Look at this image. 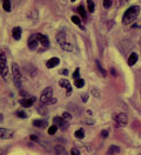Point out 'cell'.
Returning a JSON list of instances; mask_svg holds the SVG:
<instances>
[{
  "mask_svg": "<svg viewBox=\"0 0 141 155\" xmlns=\"http://www.w3.org/2000/svg\"><path fill=\"white\" fill-rule=\"evenodd\" d=\"M139 13H140V6H138V5L131 6L128 10L125 12V14L122 17V24L123 25H128V24L133 22L139 17Z\"/></svg>",
  "mask_w": 141,
  "mask_h": 155,
  "instance_id": "6da1fadb",
  "label": "cell"
},
{
  "mask_svg": "<svg viewBox=\"0 0 141 155\" xmlns=\"http://www.w3.org/2000/svg\"><path fill=\"white\" fill-rule=\"evenodd\" d=\"M0 74L1 77L4 78V80H8V67H7V59H6V55L5 53L0 49Z\"/></svg>",
  "mask_w": 141,
  "mask_h": 155,
  "instance_id": "7a4b0ae2",
  "label": "cell"
},
{
  "mask_svg": "<svg viewBox=\"0 0 141 155\" xmlns=\"http://www.w3.org/2000/svg\"><path fill=\"white\" fill-rule=\"evenodd\" d=\"M12 73H13V80L15 86L18 87V89H21L22 87V74L18 64H13L12 65Z\"/></svg>",
  "mask_w": 141,
  "mask_h": 155,
  "instance_id": "3957f363",
  "label": "cell"
},
{
  "mask_svg": "<svg viewBox=\"0 0 141 155\" xmlns=\"http://www.w3.org/2000/svg\"><path fill=\"white\" fill-rule=\"evenodd\" d=\"M52 97H53V89H52V87H46L42 91V93H41V97H40L41 105H47V104H50L51 100L53 99Z\"/></svg>",
  "mask_w": 141,
  "mask_h": 155,
  "instance_id": "277c9868",
  "label": "cell"
},
{
  "mask_svg": "<svg viewBox=\"0 0 141 155\" xmlns=\"http://www.w3.org/2000/svg\"><path fill=\"white\" fill-rule=\"evenodd\" d=\"M35 38L38 39L39 45H40V48L42 52L46 51V49L50 47V40H48V38L46 35H44L41 33H35Z\"/></svg>",
  "mask_w": 141,
  "mask_h": 155,
  "instance_id": "5b68a950",
  "label": "cell"
},
{
  "mask_svg": "<svg viewBox=\"0 0 141 155\" xmlns=\"http://www.w3.org/2000/svg\"><path fill=\"white\" fill-rule=\"evenodd\" d=\"M53 122H54V125L58 127V128H60L61 130H66L67 129V121L66 120H64L61 116H57V117H54L53 119Z\"/></svg>",
  "mask_w": 141,
  "mask_h": 155,
  "instance_id": "8992f818",
  "label": "cell"
},
{
  "mask_svg": "<svg viewBox=\"0 0 141 155\" xmlns=\"http://www.w3.org/2000/svg\"><path fill=\"white\" fill-rule=\"evenodd\" d=\"M114 119H115V121H116V126H120V127H123L127 125V122H128V117L127 115L125 114V113H120V114H118V115L114 116Z\"/></svg>",
  "mask_w": 141,
  "mask_h": 155,
  "instance_id": "52a82bcc",
  "label": "cell"
},
{
  "mask_svg": "<svg viewBox=\"0 0 141 155\" xmlns=\"http://www.w3.org/2000/svg\"><path fill=\"white\" fill-rule=\"evenodd\" d=\"M14 136V132L7 129V128H0V139H5V140H10L13 139Z\"/></svg>",
  "mask_w": 141,
  "mask_h": 155,
  "instance_id": "ba28073f",
  "label": "cell"
},
{
  "mask_svg": "<svg viewBox=\"0 0 141 155\" xmlns=\"http://www.w3.org/2000/svg\"><path fill=\"white\" fill-rule=\"evenodd\" d=\"M27 45H28V48L32 49V51H35V49H38V47H39L40 45H39V41H38V39L35 38V34L31 35L30 38H28Z\"/></svg>",
  "mask_w": 141,
  "mask_h": 155,
  "instance_id": "9c48e42d",
  "label": "cell"
},
{
  "mask_svg": "<svg viewBox=\"0 0 141 155\" xmlns=\"http://www.w3.org/2000/svg\"><path fill=\"white\" fill-rule=\"evenodd\" d=\"M57 42L60 46H64L65 44H67V41H66V33L64 31H59L57 33Z\"/></svg>",
  "mask_w": 141,
  "mask_h": 155,
  "instance_id": "30bf717a",
  "label": "cell"
},
{
  "mask_svg": "<svg viewBox=\"0 0 141 155\" xmlns=\"http://www.w3.org/2000/svg\"><path fill=\"white\" fill-rule=\"evenodd\" d=\"M59 86L66 88V94H67V95H70V94H72V86H70V84L67 80H65V79L60 80V81H59Z\"/></svg>",
  "mask_w": 141,
  "mask_h": 155,
  "instance_id": "8fae6325",
  "label": "cell"
},
{
  "mask_svg": "<svg viewBox=\"0 0 141 155\" xmlns=\"http://www.w3.org/2000/svg\"><path fill=\"white\" fill-rule=\"evenodd\" d=\"M19 102H20L21 106L31 107L32 105H33V104H34V102H35V97H30L28 99H25V97H24V99H21Z\"/></svg>",
  "mask_w": 141,
  "mask_h": 155,
  "instance_id": "7c38bea8",
  "label": "cell"
},
{
  "mask_svg": "<svg viewBox=\"0 0 141 155\" xmlns=\"http://www.w3.org/2000/svg\"><path fill=\"white\" fill-rule=\"evenodd\" d=\"M59 64H60L59 58H52L46 62V66H47V68H54L55 66H58Z\"/></svg>",
  "mask_w": 141,
  "mask_h": 155,
  "instance_id": "4fadbf2b",
  "label": "cell"
},
{
  "mask_svg": "<svg viewBox=\"0 0 141 155\" xmlns=\"http://www.w3.org/2000/svg\"><path fill=\"white\" fill-rule=\"evenodd\" d=\"M12 37L14 40H20L21 38V28L20 27H14V28L12 29Z\"/></svg>",
  "mask_w": 141,
  "mask_h": 155,
  "instance_id": "5bb4252c",
  "label": "cell"
},
{
  "mask_svg": "<svg viewBox=\"0 0 141 155\" xmlns=\"http://www.w3.org/2000/svg\"><path fill=\"white\" fill-rule=\"evenodd\" d=\"M136 61H138V54L136 53H132L131 55H130V58H128V65L130 66H134L136 64Z\"/></svg>",
  "mask_w": 141,
  "mask_h": 155,
  "instance_id": "9a60e30c",
  "label": "cell"
},
{
  "mask_svg": "<svg viewBox=\"0 0 141 155\" xmlns=\"http://www.w3.org/2000/svg\"><path fill=\"white\" fill-rule=\"evenodd\" d=\"M120 153V148L118 146H111L108 148V155H118Z\"/></svg>",
  "mask_w": 141,
  "mask_h": 155,
  "instance_id": "2e32d148",
  "label": "cell"
},
{
  "mask_svg": "<svg viewBox=\"0 0 141 155\" xmlns=\"http://www.w3.org/2000/svg\"><path fill=\"white\" fill-rule=\"evenodd\" d=\"M33 126L38 127V128H45V127L47 126V122L42 121V120H34L33 121Z\"/></svg>",
  "mask_w": 141,
  "mask_h": 155,
  "instance_id": "e0dca14e",
  "label": "cell"
},
{
  "mask_svg": "<svg viewBox=\"0 0 141 155\" xmlns=\"http://www.w3.org/2000/svg\"><path fill=\"white\" fill-rule=\"evenodd\" d=\"M72 21H73V22H74L75 25H78L79 27H81L82 29H85V28H84V26H82V22H81V19L79 18V17H78V15H73V17H72Z\"/></svg>",
  "mask_w": 141,
  "mask_h": 155,
  "instance_id": "ac0fdd59",
  "label": "cell"
},
{
  "mask_svg": "<svg viewBox=\"0 0 141 155\" xmlns=\"http://www.w3.org/2000/svg\"><path fill=\"white\" fill-rule=\"evenodd\" d=\"M74 135H75V137H77V139H80V140H82V139L85 137V130H84L82 128H80V129L75 130Z\"/></svg>",
  "mask_w": 141,
  "mask_h": 155,
  "instance_id": "d6986e66",
  "label": "cell"
},
{
  "mask_svg": "<svg viewBox=\"0 0 141 155\" xmlns=\"http://www.w3.org/2000/svg\"><path fill=\"white\" fill-rule=\"evenodd\" d=\"M2 8L6 12H11V0H2Z\"/></svg>",
  "mask_w": 141,
  "mask_h": 155,
  "instance_id": "ffe728a7",
  "label": "cell"
},
{
  "mask_svg": "<svg viewBox=\"0 0 141 155\" xmlns=\"http://www.w3.org/2000/svg\"><path fill=\"white\" fill-rule=\"evenodd\" d=\"M55 153H57V155H66V150L62 146H57L55 147Z\"/></svg>",
  "mask_w": 141,
  "mask_h": 155,
  "instance_id": "44dd1931",
  "label": "cell"
},
{
  "mask_svg": "<svg viewBox=\"0 0 141 155\" xmlns=\"http://www.w3.org/2000/svg\"><path fill=\"white\" fill-rule=\"evenodd\" d=\"M74 85H75V87H78V88H82L84 87V85H85V81L82 80V79H75L74 80Z\"/></svg>",
  "mask_w": 141,
  "mask_h": 155,
  "instance_id": "7402d4cb",
  "label": "cell"
},
{
  "mask_svg": "<svg viewBox=\"0 0 141 155\" xmlns=\"http://www.w3.org/2000/svg\"><path fill=\"white\" fill-rule=\"evenodd\" d=\"M37 110H38V113L40 114V115H46L47 114V109H46V107L45 106H38V108H37Z\"/></svg>",
  "mask_w": 141,
  "mask_h": 155,
  "instance_id": "603a6c76",
  "label": "cell"
},
{
  "mask_svg": "<svg viewBox=\"0 0 141 155\" xmlns=\"http://www.w3.org/2000/svg\"><path fill=\"white\" fill-rule=\"evenodd\" d=\"M87 6H88V12L93 13L94 12V2H93V0H87Z\"/></svg>",
  "mask_w": 141,
  "mask_h": 155,
  "instance_id": "cb8c5ba5",
  "label": "cell"
},
{
  "mask_svg": "<svg viewBox=\"0 0 141 155\" xmlns=\"http://www.w3.org/2000/svg\"><path fill=\"white\" fill-rule=\"evenodd\" d=\"M112 1H113V0H103L102 5H103V8H105V10H108V8H111Z\"/></svg>",
  "mask_w": 141,
  "mask_h": 155,
  "instance_id": "d4e9b609",
  "label": "cell"
},
{
  "mask_svg": "<svg viewBox=\"0 0 141 155\" xmlns=\"http://www.w3.org/2000/svg\"><path fill=\"white\" fill-rule=\"evenodd\" d=\"M78 11H79V13L81 14V17H82L84 19H86V12H85V8H84L82 5H80V6L78 7Z\"/></svg>",
  "mask_w": 141,
  "mask_h": 155,
  "instance_id": "484cf974",
  "label": "cell"
},
{
  "mask_svg": "<svg viewBox=\"0 0 141 155\" xmlns=\"http://www.w3.org/2000/svg\"><path fill=\"white\" fill-rule=\"evenodd\" d=\"M17 115L19 116V117H21V119H27V113L26 112H24V110H18L17 112Z\"/></svg>",
  "mask_w": 141,
  "mask_h": 155,
  "instance_id": "4316f807",
  "label": "cell"
},
{
  "mask_svg": "<svg viewBox=\"0 0 141 155\" xmlns=\"http://www.w3.org/2000/svg\"><path fill=\"white\" fill-rule=\"evenodd\" d=\"M61 117H62L64 120L67 121V120H70V119H72V115H70V113H68V112H64L62 115H61Z\"/></svg>",
  "mask_w": 141,
  "mask_h": 155,
  "instance_id": "83f0119b",
  "label": "cell"
},
{
  "mask_svg": "<svg viewBox=\"0 0 141 155\" xmlns=\"http://www.w3.org/2000/svg\"><path fill=\"white\" fill-rule=\"evenodd\" d=\"M57 129H58V127L55 126V125H53L52 127H50V128H48V134H50V135H53V134H55Z\"/></svg>",
  "mask_w": 141,
  "mask_h": 155,
  "instance_id": "f1b7e54d",
  "label": "cell"
},
{
  "mask_svg": "<svg viewBox=\"0 0 141 155\" xmlns=\"http://www.w3.org/2000/svg\"><path fill=\"white\" fill-rule=\"evenodd\" d=\"M84 124H87V125L92 126V125H94V124H95V121H94L93 119H84Z\"/></svg>",
  "mask_w": 141,
  "mask_h": 155,
  "instance_id": "f546056e",
  "label": "cell"
},
{
  "mask_svg": "<svg viewBox=\"0 0 141 155\" xmlns=\"http://www.w3.org/2000/svg\"><path fill=\"white\" fill-rule=\"evenodd\" d=\"M97 66H98V68H99V71L102 73V75H103V77H106V75H107V73H106V71H103V68L101 67V65L99 64V61H97Z\"/></svg>",
  "mask_w": 141,
  "mask_h": 155,
  "instance_id": "4dcf8cb0",
  "label": "cell"
},
{
  "mask_svg": "<svg viewBox=\"0 0 141 155\" xmlns=\"http://www.w3.org/2000/svg\"><path fill=\"white\" fill-rule=\"evenodd\" d=\"M70 155H80V152L77 148H72L70 152Z\"/></svg>",
  "mask_w": 141,
  "mask_h": 155,
  "instance_id": "1f68e13d",
  "label": "cell"
},
{
  "mask_svg": "<svg viewBox=\"0 0 141 155\" xmlns=\"http://www.w3.org/2000/svg\"><path fill=\"white\" fill-rule=\"evenodd\" d=\"M79 72H80V69L79 68H75V71H74V73H73V78H74V80L75 79H79Z\"/></svg>",
  "mask_w": 141,
  "mask_h": 155,
  "instance_id": "d6a6232c",
  "label": "cell"
},
{
  "mask_svg": "<svg viewBox=\"0 0 141 155\" xmlns=\"http://www.w3.org/2000/svg\"><path fill=\"white\" fill-rule=\"evenodd\" d=\"M101 135H102V137H107V136L110 135V133H108L107 129H103V130L101 132Z\"/></svg>",
  "mask_w": 141,
  "mask_h": 155,
  "instance_id": "836d02e7",
  "label": "cell"
},
{
  "mask_svg": "<svg viewBox=\"0 0 141 155\" xmlns=\"http://www.w3.org/2000/svg\"><path fill=\"white\" fill-rule=\"evenodd\" d=\"M92 93H93V94L95 95V97H100V92H97V89H93V91H92Z\"/></svg>",
  "mask_w": 141,
  "mask_h": 155,
  "instance_id": "e575fe53",
  "label": "cell"
},
{
  "mask_svg": "<svg viewBox=\"0 0 141 155\" xmlns=\"http://www.w3.org/2000/svg\"><path fill=\"white\" fill-rule=\"evenodd\" d=\"M87 100H88V95H87V94H82V101L86 102Z\"/></svg>",
  "mask_w": 141,
  "mask_h": 155,
  "instance_id": "d590c367",
  "label": "cell"
},
{
  "mask_svg": "<svg viewBox=\"0 0 141 155\" xmlns=\"http://www.w3.org/2000/svg\"><path fill=\"white\" fill-rule=\"evenodd\" d=\"M30 139L32 140V141H37V140H38V137H37V136H34V135H31Z\"/></svg>",
  "mask_w": 141,
  "mask_h": 155,
  "instance_id": "8d00e7d4",
  "label": "cell"
},
{
  "mask_svg": "<svg viewBox=\"0 0 141 155\" xmlns=\"http://www.w3.org/2000/svg\"><path fill=\"white\" fill-rule=\"evenodd\" d=\"M130 0H120V4L121 5H125V4H127Z\"/></svg>",
  "mask_w": 141,
  "mask_h": 155,
  "instance_id": "74e56055",
  "label": "cell"
},
{
  "mask_svg": "<svg viewBox=\"0 0 141 155\" xmlns=\"http://www.w3.org/2000/svg\"><path fill=\"white\" fill-rule=\"evenodd\" d=\"M2 120H4V116H2V114H1V113H0V122H1V121H2Z\"/></svg>",
  "mask_w": 141,
  "mask_h": 155,
  "instance_id": "f35d334b",
  "label": "cell"
},
{
  "mask_svg": "<svg viewBox=\"0 0 141 155\" xmlns=\"http://www.w3.org/2000/svg\"><path fill=\"white\" fill-rule=\"evenodd\" d=\"M70 1H77V0H70Z\"/></svg>",
  "mask_w": 141,
  "mask_h": 155,
  "instance_id": "ab89813d",
  "label": "cell"
}]
</instances>
